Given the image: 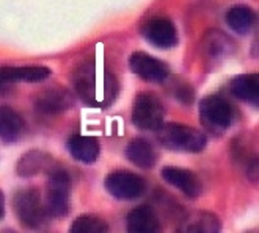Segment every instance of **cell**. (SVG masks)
<instances>
[{"instance_id":"cell-1","label":"cell","mask_w":259,"mask_h":233,"mask_svg":"<svg viewBox=\"0 0 259 233\" xmlns=\"http://www.w3.org/2000/svg\"><path fill=\"white\" fill-rule=\"evenodd\" d=\"M77 96L93 108H107L118 96V82L107 71L93 63L82 65L74 74Z\"/></svg>"},{"instance_id":"cell-2","label":"cell","mask_w":259,"mask_h":233,"mask_svg":"<svg viewBox=\"0 0 259 233\" xmlns=\"http://www.w3.org/2000/svg\"><path fill=\"white\" fill-rule=\"evenodd\" d=\"M156 135L165 149L175 152L198 153L204 150L207 144V138L201 130L176 122L162 124L156 130Z\"/></svg>"},{"instance_id":"cell-3","label":"cell","mask_w":259,"mask_h":233,"mask_svg":"<svg viewBox=\"0 0 259 233\" xmlns=\"http://www.w3.org/2000/svg\"><path fill=\"white\" fill-rule=\"evenodd\" d=\"M46 211L52 217H63L71 210V177L65 169L49 170L46 186Z\"/></svg>"},{"instance_id":"cell-4","label":"cell","mask_w":259,"mask_h":233,"mask_svg":"<svg viewBox=\"0 0 259 233\" xmlns=\"http://www.w3.org/2000/svg\"><path fill=\"white\" fill-rule=\"evenodd\" d=\"M200 119L209 132L222 135L234 124L236 108L225 97L212 94L204 97L200 103Z\"/></svg>"},{"instance_id":"cell-5","label":"cell","mask_w":259,"mask_h":233,"mask_svg":"<svg viewBox=\"0 0 259 233\" xmlns=\"http://www.w3.org/2000/svg\"><path fill=\"white\" fill-rule=\"evenodd\" d=\"M14 214L27 228H38L48 221V211L41 200V194L35 188L19 190L13 197Z\"/></svg>"},{"instance_id":"cell-6","label":"cell","mask_w":259,"mask_h":233,"mask_svg":"<svg viewBox=\"0 0 259 233\" xmlns=\"http://www.w3.org/2000/svg\"><path fill=\"white\" fill-rule=\"evenodd\" d=\"M165 110L160 99L152 92H140L134 100L132 122L137 129L156 132L163 124Z\"/></svg>"},{"instance_id":"cell-7","label":"cell","mask_w":259,"mask_h":233,"mask_svg":"<svg viewBox=\"0 0 259 233\" xmlns=\"http://www.w3.org/2000/svg\"><path fill=\"white\" fill-rule=\"evenodd\" d=\"M105 190L118 200H134L146 191V180L129 170H115L105 177Z\"/></svg>"},{"instance_id":"cell-8","label":"cell","mask_w":259,"mask_h":233,"mask_svg":"<svg viewBox=\"0 0 259 233\" xmlns=\"http://www.w3.org/2000/svg\"><path fill=\"white\" fill-rule=\"evenodd\" d=\"M129 68L142 80L151 83H162L170 75V68L163 61L146 52H134L129 58Z\"/></svg>"},{"instance_id":"cell-9","label":"cell","mask_w":259,"mask_h":233,"mask_svg":"<svg viewBox=\"0 0 259 233\" xmlns=\"http://www.w3.org/2000/svg\"><path fill=\"white\" fill-rule=\"evenodd\" d=\"M51 75L46 66H24V68H0V97L8 96L14 83L18 82H42Z\"/></svg>"},{"instance_id":"cell-10","label":"cell","mask_w":259,"mask_h":233,"mask_svg":"<svg viewBox=\"0 0 259 233\" xmlns=\"http://www.w3.org/2000/svg\"><path fill=\"white\" fill-rule=\"evenodd\" d=\"M143 36L157 49H173L178 45V30L168 18H154L145 24Z\"/></svg>"},{"instance_id":"cell-11","label":"cell","mask_w":259,"mask_h":233,"mask_svg":"<svg viewBox=\"0 0 259 233\" xmlns=\"http://www.w3.org/2000/svg\"><path fill=\"white\" fill-rule=\"evenodd\" d=\"M162 179L190 199H196L203 193L200 179L189 169L178 167V166H166L162 169Z\"/></svg>"},{"instance_id":"cell-12","label":"cell","mask_w":259,"mask_h":233,"mask_svg":"<svg viewBox=\"0 0 259 233\" xmlns=\"http://www.w3.org/2000/svg\"><path fill=\"white\" fill-rule=\"evenodd\" d=\"M35 106L42 114H58L71 110L74 106V97L65 88H51L38 96Z\"/></svg>"},{"instance_id":"cell-13","label":"cell","mask_w":259,"mask_h":233,"mask_svg":"<svg viewBox=\"0 0 259 233\" xmlns=\"http://www.w3.org/2000/svg\"><path fill=\"white\" fill-rule=\"evenodd\" d=\"M178 230L184 233H217L222 230V221L209 211H193L182 217Z\"/></svg>"},{"instance_id":"cell-14","label":"cell","mask_w":259,"mask_h":233,"mask_svg":"<svg viewBox=\"0 0 259 233\" xmlns=\"http://www.w3.org/2000/svg\"><path fill=\"white\" fill-rule=\"evenodd\" d=\"M66 147L72 158L85 164L95 163L99 157V141L95 136L74 135L68 139Z\"/></svg>"},{"instance_id":"cell-15","label":"cell","mask_w":259,"mask_h":233,"mask_svg":"<svg viewBox=\"0 0 259 233\" xmlns=\"http://www.w3.org/2000/svg\"><path fill=\"white\" fill-rule=\"evenodd\" d=\"M127 230L132 233H157L160 231V221L154 210L149 207H137L129 211L126 219Z\"/></svg>"},{"instance_id":"cell-16","label":"cell","mask_w":259,"mask_h":233,"mask_svg":"<svg viewBox=\"0 0 259 233\" xmlns=\"http://www.w3.org/2000/svg\"><path fill=\"white\" fill-rule=\"evenodd\" d=\"M126 158L140 169H152L157 163V153L143 138H135L126 147Z\"/></svg>"},{"instance_id":"cell-17","label":"cell","mask_w":259,"mask_h":233,"mask_svg":"<svg viewBox=\"0 0 259 233\" xmlns=\"http://www.w3.org/2000/svg\"><path fill=\"white\" fill-rule=\"evenodd\" d=\"M51 169H52V157L49 153L41 150H30L21 157L16 166V172L21 177H33L42 172V170H51Z\"/></svg>"},{"instance_id":"cell-18","label":"cell","mask_w":259,"mask_h":233,"mask_svg":"<svg viewBox=\"0 0 259 233\" xmlns=\"http://www.w3.org/2000/svg\"><path fill=\"white\" fill-rule=\"evenodd\" d=\"M233 96L257 106L259 102V75L257 74H242L230 83Z\"/></svg>"},{"instance_id":"cell-19","label":"cell","mask_w":259,"mask_h":233,"mask_svg":"<svg viewBox=\"0 0 259 233\" xmlns=\"http://www.w3.org/2000/svg\"><path fill=\"white\" fill-rule=\"evenodd\" d=\"M24 133V121L18 111L10 106H0V139L14 143Z\"/></svg>"},{"instance_id":"cell-20","label":"cell","mask_w":259,"mask_h":233,"mask_svg":"<svg viewBox=\"0 0 259 233\" xmlns=\"http://www.w3.org/2000/svg\"><path fill=\"white\" fill-rule=\"evenodd\" d=\"M226 24L237 35H248L256 24V14L247 5H236L228 10Z\"/></svg>"},{"instance_id":"cell-21","label":"cell","mask_w":259,"mask_h":233,"mask_svg":"<svg viewBox=\"0 0 259 233\" xmlns=\"http://www.w3.org/2000/svg\"><path fill=\"white\" fill-rule=\"evenodd\" d=\"M233 41L223 32H209L203 41V52L209 60H222L233 52Z\"/></svg>"},{"instance_id":"cell-22","label":"cell","mask_w":259,"mask_h":233,"mask_svg":"<svg viewBox=\"0 0 259 233\" xmlns=\"http://www.w3.org/2000/svg\"><path fill=\"white\" fill-rule=\"evenodd\" d=\"M71 233H105L109 224L96 214H82L71 225Z\"/></svg>"},{"instance_id":"cell-23","label":"cell","mask_w":259,"mask_h":233,"mask_svg":"<svg viewBox=\"0 0 259 233\" xmlns=\"http://www.w3.org/2000/svg\"><path fill=\"white\" fill-rule=\"evenodd\" d=\"M175 97L182 102V103H186V105H190L195 99L193 96V89L187 85V83H181L178 85L176 91H175Z\"/></svg>"},{"instance_id":"cell-24","label":"cell","mask_w":259,"mask_h":233,"mask_svg":"<svg viewBox=\"0 0 259 233\" xmlns=\"http://www.w3.org/2000/svg\"><path fill=\"white\" fill-rule=\"evenodd\" d=\"M5 216V196L2 193V190H0V219Z\"/></svg>"}]
</instances>
